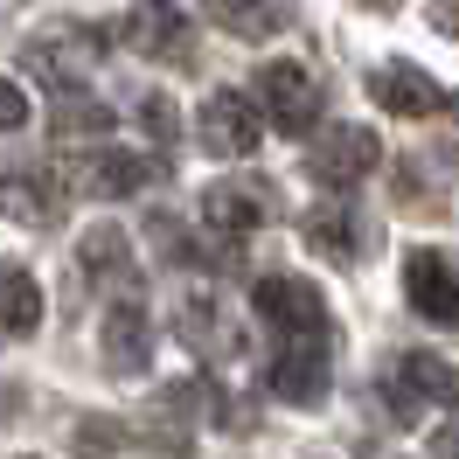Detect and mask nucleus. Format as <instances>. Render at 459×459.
I'll use <instances>...</instances> for the list:
<instances>
[{"label":"nucleus","mask_w":459,"mask_h":459,"mask_svg":"<svg viewBox=\"0 0 459 459\" xmlns=\"http://www.w3.org/2000/svg\"><path fill=\"white\" fill-rule=\"evenodd\" d=\"M258 320L272 327V397L314 411L327 397V376H334V314L320 299L314 279H292V272H272L251 292Z\"/></svg>","instance_id":"f257e3e1"},{"label":"nucleus","mask_w":459,"mask_h":459,"mask_svg":"<svg viewBox=\"0 0 459 459\" xmlns=\"http://www.w3.org/2000/svg\"><path fill=\"white\" fill-rule=\"evenodd\" d=\"M98 56H105V35L84 29V22H56V29L29 35V49H22V63H29L42 84H56V91L84 84L91 70H98Z\"/></svg>","instance_id":"f03ea898"},{"label":"nucleus","mask_w":459,"mask_h":459,"mask_svg":"<svg viewBox=\"0 0 459 459\" xmlns=\"http://www.w3.org/2000/svg\"><path fill=\"white\" fill-rule=\"evenodd\" d=\"M258 105H264V126H279L286 140H299V133L320 126V77L292 56L264 63L258 70Z\"/></svg>","instance_id":"7ed1b4c3"},{"label":"nucleus","mask_w":459,"mask_h":459,"mask_svg":"<svg viewBox=\"0 0 459 459\" xmlns=\"http://www.w3.org/2000/svg\"><path fill=\"white\" fill-rule=\"evenodd\" d=\"M272 209H279V195H272V181H258V174H223L216 188H202V223L216 230L223 244H244L251 230H264Z\"/></svg>","instance_id":"20e7f679"},{"label":"nucleus","mask_w":459,"mask_h":459,"mask_svg":"<svg viewBox=\"0 0 459 459\" xmlns=\"http://www.w3.org/2000/svg\"><path fill=\"white\" fill-rule=\"evenodd\" d=\"M195 140L202 153H216V160H251L264 140V118L251 98H237V91H209L195 112Z\"/></svg>","instance_id":"39448f33"},{"label":"nucleus","mask_w":459,"mask_h":459,"mask_svg":"<svg viewBox=\"0 0 459 459\" xmlns=\"http://www.w3.org/2000/svg\"><path fill=\"white\" fill-rule=\"evenodd\" d=\"M369 168H383V140H376L369 126H334L307 153V174H314L320 188H355Z\"/></svg>","instance_id":"423d86ee"},{"label":"nucleus","mask_w":459,"mask_h":459,"mask_svg":"<svg viewBox=\"0 0 459 459\" xmlns=\"http://www.w3.org/2000/svg\"><path fill=\"white\" fill-rule=\"evenodd\" d=\"M118 42L146 63H188V14L174 7V0H140L126 22H118Z\"/></svg>","instance_id":"0eeeda50"},{"label":"nucleus","mask_w":459,"mask_h":459,"mask_svg":"<svg viewBox=\"0 0 459 459\" xmlns=\"http://www.w3.org/2000/svg\"><path fill=\"white\" fill-rule=\"evenodd\" d=\"M403 299L425 320H438V327H459V264L446 251H431V244L411 251L403 258Z\"/></svg>","instance_id":"6e6552de"},{"label":"nucleus","mask_w":459,"mask_h":459,"mask_svg":"<svg viewBox=\"0 0 459 459\" xmlns=\"http://www.w3.org/2000/svg\"><path fill=\"white\" fill-rule=\"evenodd\" d=\"M0 209L14 216V223H56V209H63V188H56V174L49 168H35V160H22V168H7L0 174Z\"/></svg>","instance_id":"1a4fd4ad"},{"label":"nucleus","mask_w":459,"mask_h":459,"mask_svg":"<svg viewBox=\"0 0 459 459\" xmlns=\"http://www.w3.org/2000/svg\"><path fill=\"white\" fill-rule=\"evenodd\" d=\"M438 390H446V362L438 355H425V348H411L397 369L383 376V403H390V418H418L425 403H438Z\"/></svg>","instance_id":"9d476101"},{"label":"nucleus","mask_w":459,"mask_h":459,"mask_svg":"<svg viewBox=\"0 0 459 459\" xmlns=\"http://www.w3.org/2000/svg\"><path fill=\"white\" fill-rule=\"evenodd\" d=\"M153 174H160V168H153L146 153L105 146V153H91L84 168H77V181H70V188H84V195H98V202H118V195H140Z\"/></svg>","instance_id":"9b49d317"},{"label":"nucleus","mask_w":459,"mask_h":459,"mask_svg":"<svg viewBox=\"0 0 459 459\" xmlns=\"http://www.w3.org/2000/svg\"><path fill=\"white\" fill-rule=\"evenodd\" d=\"M105 369L112 376H140L153 362V327H146V307L140 299H118L112 314H105Z\"/></svg>","instance_id":"f8f14e48"},{"label":"nucleus","mask_w":459,"mask_h":459,"mask_svg":"<svg viewBox=\"0 0 459 459\" xmlns=\"http://www.w3.org/2000/svg\"><path fill=\"white\" fill-rule=\"evenodd\" d=\"M369 98L397 118H431L438 112V84H431L418 63H376L369 70Z\"/></svg>","instance_id":"ddd939ff"},{"label":"nucleus","mask_w":459,"mask_h":459,"mask_svg":"<svg viewBox=\"0 0 459 459\" xmlns=\"http://www.w3.org/2000/svg\"><path fill=\"white\" fill-rule=\"evenodd\" d=\"M307 244H314L320 258H334V264H355L362 251H369V230H362V216L348 209V202H320V209H307Z\"/></svg>","instance_id":"4468645a"},{"label":"nucleus","mask_w":459,"mask_h":459,"mask_svg":"<svg viewBox=\"0 0 459 459\" xmlns=\"http://www.w3.org/2000/svg\"><path fill=\"white\" fill-rule=\"evenodd\" d=\"M216 29L237 35V42H272V35L292 22V0H209Z\"/></svg>","instance_id":"2eb2a0df"},{"label":"nucleus","mask_w":459,"mask_h":459,"mask_svg":"<svg viewBox=\"0 0 459 459\" xmlns=\"http://www.w3.org/2000/svg\"><path fill=\"white\" fill-rule=\"evenodd\" d=\"M35 327H42V286H35L22 264H0V334L22 342Z\"/></svg>","instance_id":"dca6fc26"},{"label":"nucleus","mask_w":459,"mask_h":459,"mask_svg":"<svg viewBox=\"0 0 459 459\" xmlns=\"http://www.w3.org/2000/svg\"><path fill=\"white\" fill-rule=\"evenodd\" d=\"M77 264H84L91 279H133V237L118 223H91L77 237Z\"/></svg>","instance_id":"f3484780"},{"label":"nucleus","mask_w":459,"mask_h":459,"mask_svg":"<svg viewBox=\"0 0 459 459\" xmlns=\"http://www.w3.org/2000/svg\"><path fill=\"white\" fill-rule=\"evenodd\" d=\"M49 133L56 140H98V133H112V112L98 98H63L56 112H49Z\"/></svg>","instance_id":"a211bd4d"},{"label":"nucleus","mask_w":459,"mask_h":459,"mask_svg":"<svg viewBox=\"0 0 459 459\" xmlns=\"http://www.w3.org/2000/svg\"><path fill=\"white\" fill-rule=\"evenodd\" d=\"M181 334H188L202 355H223L230 348V327L216 320V299H209V292H188V299H181Z\"/></svg>","instance_id":"6ab92c4d"},{"label":"nucleus","mask_w":459,"mask_h":459,"mask_svg":"<svg viewBox=\"0 0 459 459\" xmlns=\"http://www.w3.org/2000/svg\"><path fill=\"white\" fill-rule=\"evenodd\" d=\"M140 126H146V140H153V146H174V140H181V105L153 91V98H140Z\"/></svg>","instance_id":"aec40b11"},{"label":"nucleus","mask_w":459,"mask_h":459,"mask_svg":"<svg viewBox=\"0 0 459 459\" xmlns=\"http://www.w3.org/2000/svg\"><path fill=\"white\" fill-rule=\"evenodd\" d=\"M22 126H29V91L14 77H0V133H22Z\"/></svg>","instance_id":"412c9836"},{"label":"nucleus","mask_w":459,"mask_h":459,"mask_svg":"<svg viewBox=\"0 0 459 459\" xmlns=\"http://www.w3.org/2000/svg\"><path fill=\"white\" fill-rule=\"evenodd\" d=\"M431 29H438V35H459V0H431Z\"/></svg>","instance_id":"4be33fe9"},{"label":"nucleus","mask_w":459,"mask_h":459,"mask_svg":"<svg viewBox=\"0 0 459 459\" xmlns=\"http://www.w3.org/2000/svg\"><path fill=\"white\" fill-rule=\"evenodd\" d=\"M431 459H459V431H438V438H431Z\"/></svg>","instance_id":"5701e85b"},{"label":"nucleus","mask_w":459,"mask_h":459,"mask_svg":"<svg viewBox=\"0 0 459 459\" xmlns=\"http://www.w3.org/2000/svg\"><path fill=\"white\" fill-rule=\"evenodd\" d=\"M438 403H453V411H459V369H453V362H446V390H438Z\"/></svg>","instance_id":"b1692460"},{"label":"nucleus","mask_w":459,"mask_h":459,"mask_svg":"<svg viewBox=\"0 0 459 459\" xmlns=\"http://www.w3.org/2000/svg\"><path fill=\"white\" fill-rule=\"evenodd\" d=\"M362 7H397V0H362Z\"/></svg>","instance_id":"393cba45"},{"label":"nucleus","mask_w":459,"mask_h":459,"mask_svg":"<svg viewBox=\"0 0 459 459\" xmlns=\"http://www.w3.org/2000/svg\"><path fill=\"white\" fill-rule=\"evenodd\" d=\"M453 133H459V98H453Z\"/></svg>","instance_id":"a878e982"},{"label":"nucleus","mask_w":459,"mask_h":459,"mask_svg":"<svg viewBox=\"0 0 459 459\" xmlns=\"http://www.w3.org/2000/svg\"><path fill=\"white\" fill-rule=\"evenodd\" d=\"M14 459H35V453H14Z\"/></svg>","instance_id":"bb28decb"}]
</instances>
